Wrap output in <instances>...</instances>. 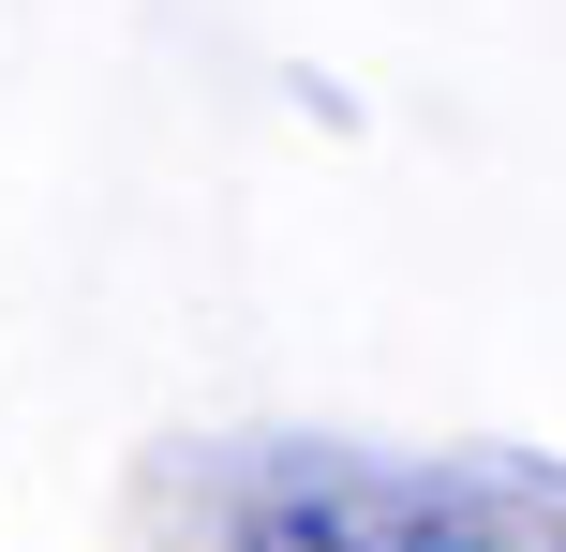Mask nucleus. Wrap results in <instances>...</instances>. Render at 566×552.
I'll return each instance as SVG.
<instances>
[{"instance_id":"obj_1","label":"nucleus","mask_w":566,"mask_h":552,"mask_svg":"<svg viewBox=\"0 0 566 552\" xmlns=\"http://www.w3.org/2000/svg\"><path fill=\"white\" fill-rule=\"evenodd\" d=\"M254 552H566V523L462 478H283L254 508Z\"/></svg>"}]
</instances>
